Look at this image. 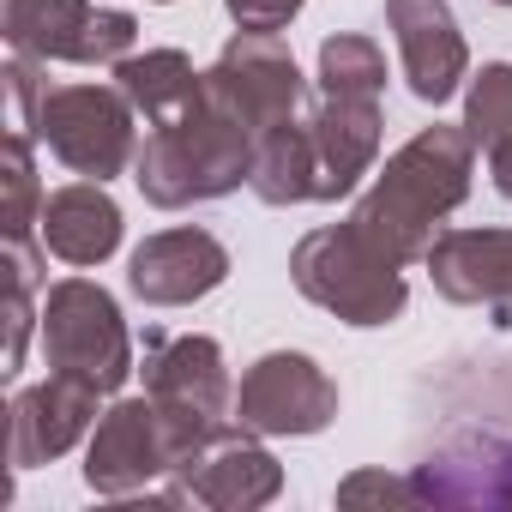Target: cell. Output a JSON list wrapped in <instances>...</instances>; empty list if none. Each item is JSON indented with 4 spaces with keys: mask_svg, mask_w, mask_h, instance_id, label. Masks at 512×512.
Listing matches in <instances>:
<instances>
[{
    "mask_svg": "<svg viewBox=\"0 0 512 512\" xmlns=\"http://www.w3.org/2000/svg\"><path fill=\"white\" fill-rule=\"evenodd\" d=\"M211 91L253 127V193L266 205L320 199V151L314 115H302V73L278 31H241L217 67L205 73Z\"/></svg>",
    "mask_w": 512,
    "mask_h": 512,
    "instance_id": "obj_1",
    "label": "cell"
},
{
    "mask_svg": "<svg viewBox=\"0 0 512 512\" xmlns=\"http://www.w3.org/2000/svg\"><path fill=\"white\" fill-rule=\"evenodd\" d=\"M470 157H476V139L464 127H422L374 181V193L350 211V229L386 253L392 266L404 260H428L434 247V223L446 211L464 205L470 193Z\"/></svg>",
    "mask_w": 512,
    "mask_h": 512,
    "instance_id": "obj_2",
    "label": "cell"
},
{
    "mask_svg": "<svg viewBox=\"0 0 512 512\" xmlns=\"http://www.w3.org/2000/svg\"><path fill=\"white\" fill-rule=\"evenodd\" d=\"M133 169H139L133 175L139 193L151 205H163V211L193 205V199H217V193H229L235 181L253 175V127L205 79V103L187 109L169 127H151V139L133 157Z\"/></svg>",
    "mask_w": 512,
    "mask_h": 512,
    "instance_id": "obj_3",
    "label": "cell"
},
{
    "mask_svg": "<svg viewBox=\"0 0 512 512\" xmlns=\"http://www.w3.org/2000/svg\"><path fill=\"white\" fill-rule=\"evenodd\" d=\"M290 272H296V290L308 302L332 308L350 326H392L404 314V302H410L398 266L386 260V253H374L350 223L302 235Z\"/></svg>",
    "mask_w": 512,
    "mask_h": 512,
    "instance_id": "obj_4",
    "label": "cell"
},
{
    "mask_svg": "<svg viewBox=\"0 0 512 512\" xmlns=\"http://www.w3.org/2000/svg\"><path fill=\"white\" fill-rule=\"evenodd\" d=\"M43 350H49V374H67L91 392H115L133 374V344L121 326V308L109 290L67 278L49 290L43 302Z\"/></svg>",
    "mask_w": 512,
    "mask_h": 512,
    "instance_id": "obj_5",
    "label": "cell"
},
{
    "mask_svg": "<svg viewBox=\"0 0 512 512\" xmlns=\"http://www.w3.org/2000/svg\"><path fill=\"white\" fill-rule=\"evenodd\" d=\"M145 392L175 440V458H193L211 434H223L229 410V374L223 350L211 338H145Z\"/></svg>",
    "mask_w": 512,
    "mask_h": 512,
    "instance_id": "obj_6",
    "label": "cell"
},
{
    "mask_svg": "<svg viewBox=\"0 0 512 512\" xmlns=\"http://www.w3.org/2000/svg\"><path fill=\"white\" fill-rule=\"evenodd\" d=\"M133 97L109 85H49L37 103V139L79 175L109 181L133 157Z\"/></svg>",
    "mask_w": 512,
    "mask_h": 512,
    "instance_id": "obj_7",
    "label": "cell"
},
{
    "mask_svg": "<svg viewBox=\"0 0 512 512\" xmlns=\"http://www.w3.org/2000/svg\"><path fill=\"white\" fill-rule=\"evenodd\" d=\"M133 37H139L133 13H109L91 0H7V43L13 55L31 61H79V67L127 61Z\"/></svg>",
    "mask_w": 512,
    "mask_h": 512,
    "instance_id": "obj_8",
    "label": "cell"
},
{
    "mask_svg": "<svg viewBox=\"0 0 512 512\" xmlns=\"http://www.w3.org/2000/svg\"><path fill=\"white\" fill-rule=\"evenodd\" d=\"M235 416L253 434H320L338 416V386L320 374L314 356L278 350V356H260L241 374Z\"/></svg>",
    "mask_w": 512,
    "mask_h": 512,
    "instance_id": "obj_9",
    "label": "cell"
},
{
    "mask_svg": "<svg viewBox=\"0 0 512 512\" xmlns=\"http://www.w3.org/2000/svg\"><path fill=\"white\" fill-rule=\"evenodd\" d=\"M175 464H181L175 458V440H169V428H163V416H157V404L145 392V398L115 404L97 422L91 452H85V482L97 494H145Z\"/></svg>",
    "mask_w": 512,
    "mask_h": 512,
    "instance_id": "obj_10",
    "label": "cell"
},
{
    "mask_svg": "<svg viewBox=\"0 0 512 512\" xmlns=\"http://www.w3.org/2000/svg\"><path fill=\"white\" fill-rule=\"evenodd\" d=\"M314 151H320V199H344L380 157V91L320 85Z\"/></svg>",
    "mask_w": 512,
    "mask_h": 512,
    "instance_id": "obj_11",
    "label": "cell"
},
{
    "mask_svg": "<svg viewBox=\"0 0 512 512\" xmlns=\"http://www.w3.org/2000/svg\"><path fill=\"white\" fill-rule=\"evenodd\" d=\"M223 278H229V253H223V241H211L205 229H163V235H151V241L133 253V266H127L133 296L151 302V308L199 302V296H211Z\"/></svg>",
    "mask_w": 512,
    "mask_h": 512,
    "instance_id": "obj_12",
    "label": "cell"
},
{
    "mask_svg": "<svg viewBox=\"0 0 512 512\" xmlns=\"http://www.w3.org/2000/svg\"><path fill=\"white\" fill-rule=\"evenodd\" d=\"M175 500H205V506H266L284 488V470L266 446L247 434H211L193 458L175 464Z\"/></svg>",
    "mask_w": 512,
    "mask_h": 512,
    "instance_id": "obj_13",
    "label": "cell"
},
{
    "mask_svg": "<svg viewBox=\"0 0 512 512\" xmlns=\"http://www.w3.org/2000/svg\"><path fill=\"white\" fill-rule=\"evenodd\" d=\"M386 25H392V43H398V61H404V79L422 103H446L470 67L464 55V37L452 25V7L446 0H386Z\"/></svg>",
    "mask_w": 512,
    "mask_h": 512,
    "instance_id": "obj_14",
    "label": "cell"
},
{
    "mask_svg": "<svg viewBox=\"0 0 512 512\" xmlns=\"http://www.w3.org/2000/svg\"><path fill=\"white\" fill-rule=\"evenodd\" d=\"M428 272L446 302H488L512 314V229H452L428 247Z\"/></svg>",
    "mask_w": 512,
    "mask_h": 512,
    "instance_id": "obj_15",
    "label": "cell"
},
{
    "mask_svg": "<svg viewBox=\"0 0 512 512\" xmlns=\"http://www.w3.org/2000/svg\"><path fill=\"white\" fill-rule=\"evenodd\" d=\"M97 398L103 392H91V386H79V380H67V374H49L43 386H31V392H19L13 398V464L19 470H31V464H43V458H61L97 416Z\"/></svg>",
    "mask_w": 512,
    "mask_h": 512,
    "instance_id": "obj_16",
    "label": "cell"
},
{
    "mask_svg": "<svg viewBox=\"0 0 512 512\" xmlns=\"http://www.w3.org/2000/svg\"><path fill=\"white\" fill-rule=\"evenodd\" d=\"M416 494L440 506H506L512 500V446L494 434H464L416 470Z\"/></svg>",
    "mask_w": 512,
    "mask_h": 512,
    "instance_id": "obj_17",
    "label": "cell"
},
{
    "mask_svg": "<svg viewBox=\"0 0 512 512\" xmlns=\"http://www.w3.org/2000/svg\"><path fill=\"white\" fill-rule=\"evenodd\" d=\"M37 223H43V253H55L67 266H103L121 247V211L103 193V181H73L49 193Z\"/></svg>",
    "mask_w": 512,
    "mask_h": 512,
    "instance_id": "obj_18",
    "label": "cell"
},
{
    "mask_svg": "<svg viewBox=\"0 0 512 512\" xmlns=\"http://www.w3.org/2000/svg\"><path fill=\"white\" fill-rule=\"evenodd\" d=\"M115 79L133 97V109H145L151 127H169V121H181L187 109L205 103V73H193V61L181 49L127 55V61H115Z\"/></svg>",
    "mask_w": 512,
    "mask_h": 512,
    "instance_id": "obj_19",
    "label": "cell"
},
{
    "mask_svg": "<svg viewBox=\"0 0 512 512\" xmlns=\"http://www.w3.org/2000/svg\"><path fill=\"white\" fill-rule=\"evenodd\" d=\"M464 133L488 151V175L512 199V67L506 61H494V67L476 73L470 109H464Z\"/></svg>",
    "mask_w": 512,
    "mask_h": 512,
    "instance_id": "obj_20",
    "label": "cell"
},
{
    "mask_svg": "<svg viewBox=\"0 0 512 512\" xmlns=\"http://www.w3.org/2000/svg\"><path fill=\"white\" fill-rule=\"evenodd\" d=\"M31 205H37L31 133H25V127H7V205H0V223H7V241H31Z\"/></svg>",
    "mask_w": 512,
    "mask_h": 512,
    "instance_id": "obj_21",
    "label": "cell"
},
{
    "mask_svg": "<svg viewBox=\"0 0 512 512\" xmlns=\"http://www.w3.org/2000/svg\"><path fill=\"white\" fill-rule=\"evenodd\" d=\"M229 13L241 31H284L302 13V0H229Z\"/></svg>",
    "mask_w": 512,
    "mask_h": 512,
    "instance_id": "obj_22",
    "label": "cell"
},
{
    "mask_svg": "<svg viewBox=\"0 0 512 512\" xmlns=\"http://www.w3.org/2000/svg\"><path fill=\"white\" fill-rule=\"evenodd\" d=\"M338 500L356 506V500H422V494H416V482H392V476H374V470H368V476H350V482L338 488Z\"/></svg>",
    "mask_w": 512,
    "mask_h": 512,
    "instance_id": "obj_23",
    "label": "cell"
},
{
    "mask_svg": "<svg viewBox=\"0 0 512 512\" xmlns=\"http://www.w3.org/2000/svg\"><path fill=\"white\" fill-rule=\"evenodd\" d=\"M500 7H512V0H500Z\"/></svg>",
    "mask_w": 512,
    "mask_h": 512,
    "instance_id": "obj_24",
    "label": "cell"
}]
</instances>
